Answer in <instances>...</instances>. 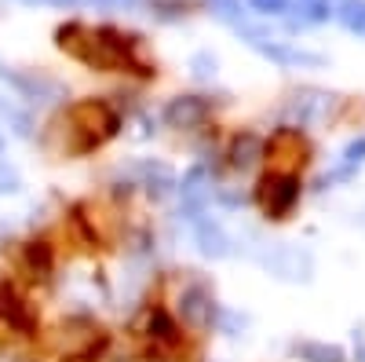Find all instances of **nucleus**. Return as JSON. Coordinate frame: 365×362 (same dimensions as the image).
<instances>
[{
	"label": "nucleus",
	"mask_w": 365,
	"mask_h": 362,
	"mask_svg": "<svg viewBox=\"0 0 365 362\" xmlns=\"http://www.w3.org/2000/svg\"><path fill=\"white\" fill-rule=\"evenodd\" d=\"M132 355L139 362H205V333L187 308H175L168 293L143 300L128 326Z\"/></svg>",
	"instance_id": "2"
},
{
	"label": "nucleus",
	"mask_w": 365,
	"mask_h": 362,
	"mask_svg": "<svg viewBox=\"0 0 365 362\" xmlns=\"http://www.w3.org/2000/svg\"><path fill=\"white\" fill-rule=\"evenodd\" d=\"M55 44L66 59L81 63L91 74L120 77V81H154L158 77V63L150 55L146 41L125 26L73 19L66 26H58Z\"/></svg>",
	"instance_id": "1"
},
{
	"label": "nucleus",
	"mask_w": 365,
	"mask_h": 362,
	"mask_svg": "<svg viewBox=\"0 0 365 362\" xmlns=\"http://www.w3.org/2000/svg\"><path fill=\"white\" fill-rule=\"evenodd\" d=\"M125 114L106 96H81L58 106L44 125V150L55 161H88L120 136Z\"/></svg>",
	"instance_id": "3"
},
{
	"label": "nucleus",
	"mask_w": 365,
	"mask_h": 362,
	"mask_svg": "<svg viewBox=\"0 0 365 362\" xmlns=\"http://www.w3.org/2000/svg\"><path fill=\"white\" fill-rule=\"evenodd\" d=\"M303 183H307V172L259 161V172L252 179V205H256V213L263 220H270V223L292 220L299 201H303Z\"/></svg>",
	"instance_id": "4"
},
{
	"label": "nucleus",
	"mask_w": 365,
	"mask_h": 362,
	"mask_svg": "<svg viewBox=\"0 0 365 362\" xmlns=\"http://www.w3.org/2000/svg\"><path fill=\"white\" fill-rule=\"evenodd\" d=\"M113 348V337L91 318H66L51 329V351L58 362H103Z\"/></svg>",
	"instance_id": "5"
}]
</instances>
